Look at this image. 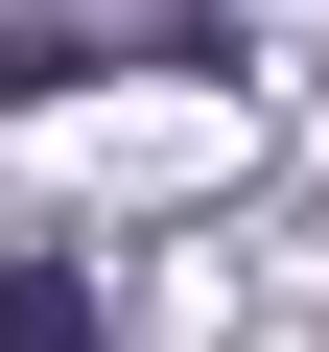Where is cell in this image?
I'll use <instances>...</instances> for the list:
<instances>
[{"mask_svg": "<svg viewBox=\"0 0 329 352\" xmlns=\"http://www.w3.org/2000/svg\"><path fill=\"white\" fill-rule=\"evenodd\" d=\"M0 352H94V282H71L47 235H24V258H0Z\"/></svg>", "mask_w": 329, "mask_h": 352, "instance_id": "1", "label": "cell"}]
</instances>
